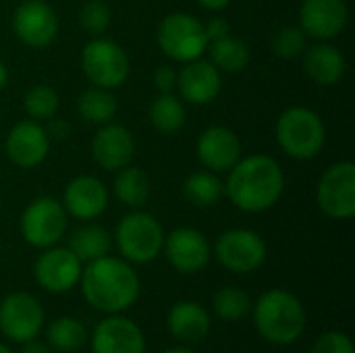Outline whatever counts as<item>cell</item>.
Listing matches in <instances>:
<instances>
[{
  "mask_svg": "<svg viewBox=\"0 0 355 353\" xmlns=\"http://www.w3.org/2000/svg\"><path fill=\"white\" fill-rule=\"evenodd\" d=\"M46 129V135L50 137V139H64L67 135H69V129H71V125H69V121H64V119H54V117H50L48 119V125L44 127Z\"/></svg>",
  "mask_w": 355,
  "mask_h": 353,
  "instance_id": "cell-38",
  "label": "cell"
},
{
  "mask_svg": "<svg viewBox=\"0 0 355 353\" xmlns=\"http://www.w3.org/2000/svg\"><path fill=\"white\" fill-rule=\"evenodd\" d=\"M349 19L345 0H304L300 8V27L308 37L329 42L337 37Z\"/></svg>",
  "mask_w": 355,
  "mask_h": 353,
  "instance_id": "cell-17",
  "label": "cell"
},
{
  "mask_svg": "<svg viewBox=\"0 0 355 353\" xmlns=\"http://www.w3.org/2000/svg\"><path fill=\"white\" fill-rule=\"evenodd\" d=\"M177 87L181 92L183 102H189L193 106H204L218 98L223 89V77L220 71L210 60L198 58L185 62L181 73H177Z\"/></svg>",
  "mask_w": 355,
  "mask_h": 353,
  "instance_id": "cell-19",
  "label": "cell"
},
{
  "mask_svg": "<svg viewBox=\"0 0 355 353\" xmlns=\"http://www.w3.org/2000/svg\"><path fill=\"white\" fill-rule=\"evenodd\" d=\"M21 345H23V347H21V353H52V347H50L48 343L37 341V337L31 339V341H25V343H21Z\"/></svg>",
  "mask_w": 355,
  "mask_h": 353,
  "instance_id": "cell-39",
  "label": "cell"
},
{
  "mask_svg": "<svg viewBox=\"0 0 355 353\" xmlns=\"http://www.w3.org/2000/svg\"><path fill=\"white\" fill-rule=\"evenodd\" d=\"M67 210L62 202L50 196L35 198L21 214V235L23 239L37 248L46 250L56 246L67 231Z\"/></svg>",
  "mask_w": 355,
  "mask_h": 353,
  "instance_id": "cell-8",
  "label": "cell"
},
{
  "mask_svg": "<svg viewBox=\"0 0 355 353\" xmlns=\"http://www.w3.org/2000/svg\"><path fill=\"white\" fill-rule=\"evenodd\" d=\"M304 69L306 75L318 85H335L343 79L347 71V62L343 52L333 44H316L306 48L304 52Z\"/></svg>",
  "mask_w": 355,
  "mask_h": 353,
  "instance_id": "cell-23",
  "label": "cell"
},
{
  "mask_svg": "<svg viewBox=\"0 0 355 353\" xmlns=\"http://www.w3.org/2000/svg\"><path fill=\"white\" fill-rule=\"evenodd\" d=\"M216 260L235 275H250L266 262L264 239L250 229H229L214 246Z\"/></svg>",
  "mask_w": 355,
  "mask_h": 353,
  "instance_id": "cell-10",
  "label": "cell"
},
{
  "mask_svg": "<svg viewBox=\"0 0 355 353\" xmlns=\"http://www.w3.org/2000/svg\"><path fill=\"white\" fill-rule=\"evenodd\" d=\"M6 156L19 169H33L42 164L50 152V137L40 121H19L6 135Z\"/></svg>",
  "mask_w": 355,
  "mask_h": 353,
  "instance_id": "cell-16",
  "label": "cell"
},
{
  "mask_svg": "<svg viewBox=\"0 0 355 353\" xmlns=\"http://www.w3.org/2000/svg\"><path fill=\"white\" fill-rule=\"evenodd\" d=\"M154 85L160 94H171L177 87V71L168 64H162L154 71Z\"/></svg>",
  "mask_w": 355,
  "mask_h": 353,
  "instance_id": "cell-36",
  "label": "cell"
},
{
  "mask_svg": "<svg viewBox=\"0 0 355 353\" xmlns=\"http://www.w3.org/2000/svg\"><path fill=\"white\" fill-rule=\"evenodd\" d=\"M135 154V139L133 133L116 123H106L92 139V156L104 169L116 173L119 169L127 166Z\"/></svg>",
  "mask_w": 355,
  "mask_h": 353,
  "instance_id": "cell-20",
  "label": "cell"
},
{
  "mask_svg": "<svg viewBox=\"0 0 355 353\" xmlns=\"http://www.w3.org/2000/svg\"><path fill=\"white\" fill-rule=\"evenodd\" d=\"M77 110H79V117L85 123L106 125V123H110L114 119V114L119 110V104H116V98L112 96L110 89L94 85V87H87L79 96Z\"/></svg>",
  "mask_w": 355,
  "mask_h": 353,
  "instance_id": "cell-25",
  "label": "cell"
},
{
  "mask_svg": "<svg viewBox=\"0 0 355 353\" xmlns=\"http://www.w3.org/2000/svg\"><path fill=\"white\" fill-rule=\"evenodd\" d=\"M162 252L166 254L168 264L183 275L200 273L210 260V243L206 235L191 227H179L164 235Z\"/></svg>",
  "mask_w": 355,
  "mask_h": 353,
  "instance_id": "cell-14",
  "label": "cell"
},
{
  "mask_svg": "<svg viewBox=\"0 0 355 353\" xmlns=\"http://www.w3.org/2000/svg\"><path fill=\"white\" fill-rule=\"evenodd\" d=\"M168 333L181 343H198L210 333V314L198 302H179L166 316Z\"/></svg>",
  "mask_w": 355,
  "mask_h": 353,
  "instance_id": "cell-22",
  "label": "cell"
},
{
  "mask_svg": "<svg viewBox=\"0 0 355 353\" xmlns=\"http://www.w3.org/2000/svg\"><path fill=\"white\" fill-rule=\"evenodd\" d=\"M116 198L131 208H141L150 198V179L139 166H123L116 171L114 179Z\"/></svg>",
  "mask_w": 355,
  "mask_h": 353,
  "instance_id": "cell-28",
  "label": "cell"
},
{
  "mask_svg": "<svg viewBox=\"0 0 355 353\" xmlns=\"http://www.w3.org/2000/svg\"><path fill=\"white\" fill-rule=\"evenodd\" d=\"M79 23L87 33L100 35L110 27V8L104 0H89L79 10Z\"/></svg>",
  "mask_w": 355,
  "mask_h": 353,
  "instance_id": "cell-34",
  "label": "cell"
},
{
  "mask_svg": "<svg viewBox=\"0 0 355 353\" xmlns=\"http://www.w3.org/2000/svg\"><path fill=\"white\" fill-rule=\"evenodd\" d=\"M114 243L127 262L150 264L162 252L164 231L152 214L137 210L119 221Z\"/></svg>",
  "mask_w": 355,
  "mask_h": 353,
  "instance_id": "cell-5",
  "label": "cell"
},
{
  "mask_svg": "<svg viewBox=\"0 0 355 353\" xmlns=\"http://www.w3.org/2000/svg\"><path fill=\"white\" fill-rule=\"evenodd\" d=\"M283 189V169L266 154L239 158L225 183V196L243 212H264L272 208L281 200Z\"/></svg>",
  "mask_w": 355,
  "mask_h": 353,
  "instance_id": "cell-2",
  "label": "cell"
},
{
  "mask_svg": "<svg viewBox=\"0 0 355 353\" xmlns=\"http://www.w3.org/2000/svg\"><path fill=\"white\" fill-rule=\"evenodd\" d=\"M81 293L83 300L102 314H123L129 310L139 298V277L131 262L102 256L98 260L87 262L81 270Z\"/></svg>",
  "mask_w": 355,
  "mask_h": 353,
  "instance_id": "cell-1",
  "label": "cell"
},
{
  "mask_svg": "<svg viewBox=\"0 0 355 353\" xmlns=\"http://www.w3.org/2000/svg\"><path fill=\"white\" fill-rule=\"evenodd\" d=\"M162 353H196L193 350H189V347H171V350H166V352Z\"/></svg>",
  "mask_w": 355,
  "mask_h": 353,
  "instance_id": "cell-42",
  "label": "cell"
},
{
  "mask_svg": "<svg viewBox=\"0 0 355 353\" xmlns=\"http://www.w3.org/2000/svg\"><path fill=\"white\" fill-rule=\"evenodd\" d=\"M183 196L198 208H210L225 196V183L212 171H196L183 183Z\"/></svg>",
  "mask_w": 355,
  "mask_h": 353,
  "instance_id": "cell-27",
  "label": "cell"
},
{
  "mask_svg": "<svg viewBox=\"0 0 355 353\" xmlns=\"http://www.w3.org/2000/svg\"><path fill=\"white\" fill-rule=\"evenodd\" d=\"M200 6L208 8V10H223L231 4V0H198Z\"/></svg>",
  "mask_w": 355,
  "mask_h": 353,
  "instance_id": "cell-40",
  "label": "cell"
},
{
  "mask_svg": "<svg viewBox=\"0 0 355 353\" xmlns=\"http://www.w3.org/2000/svg\"><path fill=\"white\" fill-rule=\"evenodd\" d=\"M92 353H146L144 331L123 314H108L92 333Z\"/></svg>",
  "mask_w": 355,
  "mask_h": 353,
  "instance_id": "cell-15",
  "label": "cell"
},
{
  "mask_svg": "<svg viewBox=\"0 0 355 353\" xmlns=\"http://www.w3.org/2000/svg\"><path fill=\"white\" fill-rule=\"evenodd\" d=\"M187 119V110L181 98H177L173 92L171 94H160L154 98L150 104V121L154 129L160 133H177L183 129Z\"/></svg>",
  "mask_w": 355,
  "mask_h": 353,
  "instance_id": "cell-29",
  "label": "cell"
},
{
  "mask_svg": "<svg viewBox=\"0 0 355 353\" xmlns=\"http://www.w3.org/2000/svg\"><path fill=\"white\" fill-rule=\"evenodd\" d=\"M0 353H12V350H10V347H6L4 343H0Z\"/></svg>",
  "mask_w": 355,
  "mask_h": 353,
  "instance_id": "cell-43",
  "label": "cell"
},
{
  "mask_svg": "<svg viewBox=\"0 0 355 353\" xmlns=\"http://www.w3.org/2000/svg\"><path fill=\"white\" fill-rule=\"evenodd\" d=\"M320 210L335 221H349L355 214V164L341 160L331 164L316 187Z\"/></svg>",
  "mask_w": 355,
  "mask_h": 353,
  "instance_id": "cell-9",
  "label": "cell"
},
{
  "mask_svg": "<svg viewBox=\"0 0 355 353\" xmlns=\"http://www.w3.org/2000/svg\"><path fill=\"white\" fill-rule=\"evenodd\" d=\"M81 69L94 85L114 89L129 77V56L116 42L96 37L83 46Z\"/></svg>",
  "mask_w": 355,
  "mask_h": 353,
  "instance_id": "cell-7",
  "label": "cell"
},
{
  "mask_svg": "<svg viewBox=\"0 0 355 353\" xmlns=\"http://www.w3.org/2000/svg\"><path fill=\"white\" fill-rule=\"evenodd\" d=\"M44 327V308L31 295L15 291L0 302V333L12 343H25L40 335Z\"/></svg>",
  "mask_w": 355,
  "mask_h": 353,
  "instance_id": "cell-11",
  "label": "cell"
},
{
  "mask_svg": "<svg viewBox=\"0 0 355 353\" xmlns=\"http://www.w3.org/2000/svg\"><path fill=\"white\" fill-rule=\"evenodd\" d=\"M252 312L256 331L272 345H291L306 331L308 316L304 304L285 289H270L262 293Z\"/></svg>",
  "mask_w": 355,
  "mask_h": 353,
  "instance_id": "cell-3",
  "label": "cell"
},
{
  "mask_svg": "<svg viewBox=\"0 0 355 353\" xmlns=\"http://www.w3.org/2000/svg\"><path fill=\"white\" fill-rule=\"evenodd\" d=\"M277 141L291 158L312 160L327 144L324 121L312 108L291 106L277 121Z\"/></svg>",
  "mask_w": 355,
  "mask_h": 353,
  "instance_id": "cell-4",
  "label": "cell"
},
{
  "mask_svg": "<svg viewBox=\"0 0 355 353\" xmlns=\"http://www.w3.org/2000/svg\"><path fill=\"white\" fill-rule=\"evenodd\" d=\"M58 104H60V98H58L56 89L50 85H44V83L29 87L25 98H23L25 112L33 121H48L50 117L56 114Z\"/></svg>",
  "mask_w": 355,
  "mask_h": 353,
  "instance_id": "cell-32",
  "label": "cell"
},
{
  "mask_svg": "<svg viewBox=\"0 0 355 353\" xmlns=\"http://www.w3.org/2000/svg\"><path fill=\"white\" fill-rule=\"evenodd\" d=\"M306 40L308 35L304 33L302 27L285 25L272 37V52L283 60H293L306 52Z\"/></svg>",
  "mask_w": 355,
  "mask_h": 353,
  "instance_id": "cell-33",
  "label": "cell"
},
{
  "mask_svg": "<svg viewBox=\"0 0 355 353\" xmlns=\"http://www.w3.org/2000/svg\"><path fill=\"white\" fill-rule=\"evenodd\" d=\"M204 27H206L208 44H210V42H216V40H220V37H225V35H229V33H231L229 23H227L225 19H220V17L210 19L208 23H204Z\"/></svg>",
  "mask_w": 355,
  "mask_h": 353,
  "instance_id": "cell-37",
  "label": "cell"
},
{
  "mask_svg": "<svg viewBox=\"0 0 355 353\" xmlns=\"http://www.w3.org/2000/svg\"><path fill=\"white\" fill-rule=\"evenodd\" d=\"M196 152L208 171L229 173L241 158V141L229 127L212 125L200 133Z\"/></svg>",
  "mask_w": 355,
  "mask_h": 353,
  "instance_id": "cell-18",
  "label": "cell"
},
{
  "mask_svg": "<svg viewBox=\"0 0 355 353\" xmlns=\"http://www.w3.org/2000/svg\"><path fill=\"white\" fill-rule=\"evenodd\" d=\"M156 40L168 58L183 64L202 58V54L208 50L206 27L198 17L189 12L166 15L158 25Z\"/></svg>",
  "mask_w": 355,
  "mask_h": 353,
  "instance_id": "cell-6",
  "label": "cell"
},
{
  "mask_svg": "<svg viewBox=\"0 0 355 353\" xmlns=\"http://www.w3.org/2000/svg\"><path fill=\"white\" fill-rule=\"evenodd\" d=\"M83 262L69 248H46L35 264L33 277L35 283L48 293H67L79 285Z\"/></svg>",
  "mask_w": 355,
  "mask_h": 353,
  "instance_id": "cell-12",
  "label": "cell"
},
{
  "mask_svg": "<svg viewBox=\"0 0 355 353\" xmlns=\"http://www.w3.org/2000/svg\"><path fill=\"white\" fill-rule=\"evenodd\" d=\"M212 308L214 314L223 320H241L252 312V300L250 295L239 289V287H223L216 291L214 300H212Z\"/></svg>",
  "mask_w": 355,
  "mask_h": 353,
  "instance_id": "cell-31",
  "label": "cell"
},
{
  "mask_svg": "<svg viewBox=\"0 0 355 353\" xmlns=\"http://www.w3.org/2000/svg\"><path fill=\"white\" fill-rule=\"evenodd\" d=\"M312 353H355V347L345 333L329 331L316 339Z\"/></svg>",
  "mask_w": 355,
  "mask_h": 353,
  "instance_id": "cell-35",
  "label": "cell"
},
{
  "mask_svg": "<svg viewBox=\"0 0 355 353\" xmlns=\"http://www.w3.org/2000/svg\"><path fill=\"white\" fill-rule=\"evenodd\" d=\"M6 81H8V71H6V67H4V62L0 60V92L4 89V85H6Z\"/></svg>",
  "mask_w": 355,
  "mask_h": 353,
  "instance_id": "cell-41",
  "label": "cell"
},
{
  "mask_svg": "<svg viewBox=\"0 0 355 353\" xmlns=\"http://www.w3.org/2000/svg\"><path fill=\"white\" fill-rule=\"evenodd\" d=\"M62 206L67 214L79 221H94L108 208L106 185L92 175H81L69 181L62 196Z\"/></svg>",
  "mask_w": 355,
  "mask_h": 353,
  "instance_id": "cell-21",
  "label": "cell"
},
{
  "mask_svg": "<svg viewBox=\"0 0 355 353\" xmlns=\"http://www.w3.org/2000/svg\"><path fill=\"white\" fill-rule=\"evenodd\" d=\"M15 35L29 48H46L56 40L58 17L46 0H23L12 15Z\"/></svg>",
  "mask_w": 355,
  "mask_h": 353,
  "instance_id": "cell-13",
  "label": "cell"
},
{
  "mask_svg": "<svg viewBox=\"0 0 355 353\" xmlns=\"http://www.w3.org/2000/svg\"><path fill=\"white\" fill-rule=\"evenodd\" d=\"M110 248H112V237L100 225H81L79 229L73 231L69 239V250L81 262H92L102 256H108Z\"/></svg>",
  "mask_w": 355,
  "mask_h": 353,
  "instance_id": "cell-24",
  "label": "cell"
},
{
  "mask_svg": "<svg viewBox=\"0 0 355 353\" xmlns=\"http://www.w3.org/2000/svg\"><path fill=\"white\" fill-rule=\"evenodd\" d=\"M210 62L220 71V73H239L248 67L250 62V48L241 37H233L231 33L210 42Z\"/></svg>",
  "mask_w": 355,
  "mask_h": 353,
  "instance_id": "cell-26",
  "label": "cell"
},
{
  "mask_svg": "<svg viewBox=\"0 0 355 353\" xmlns=\"http://www.w3.org/2000/svg\"><path fill=\"white\" fill-rule=\"evenodd\" d=\"M46 339L52 350L60 353H73L81 350L87 341V331L81 320L62 316L56 318L48 325L46 329Z\"/></svg>",
  "mask_w": 355,
  "mask_h": 353,
  "instance_id": "cell-30",
  "label": "cell"
}]
</instances>
